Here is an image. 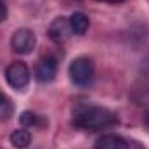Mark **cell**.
Instances as JSON below:
<instances>
[{
    "label": "cell",
    "instance_id": "cell-1",
    "mask_svg": "<svg viewBox=\"0 0 149 149\" xmlns=\"http://www.w3.org/2000/svg\"><path fill=\"white\" fill-rule=\"evenodd\" d=\"M73 123L76 128L81 130H88V132H97V130H104L109 128L113 125L118 123L116 114L102 106H87L81 108L74 113Z\"/></svg>",
    "mask_w": 149,
    "mask_h": 149
},
{
    "label": "cell",
    "instance_id": "cell-2",
    "mask_svg": "<svg viewBox=\"0 0 149 149\" xmlns=\"http://www.w3.org/2000/svg\"><path fill=\"white\" fill-rule=\"evenodd\" d=\"M70 80L76 87H88L94 80V63L88 57H76L70 64Z\"/></svg>",
    "mask_w": 149,
    "mask_h": 149
},
{
    "label": "cell",
    "instance_id": "cell-3",
    "mask_svg": "<svg viewBox=\"0 0 149 149\" xmlns=\"http://www.w3.org/2000/svg\"><path fill=\"white\" fill-rule=\"evenodd\" d=\"M5 80L14 90H24L31 80V71L23 61H16L5 70Z\"/></svg>",
    "mask_w": 149,
    "mask_h": 149
},
{
    "label": "cell",
    "instance_id": "cell-4",
    "mask_svg": "<svg viewBox=\"0 0 149 149\" xmlns=\"http://www.w3.org/2000/svg\"><path fill=\"white\" fill-rule=\"evenodd\" d=\"M35 45H37V37H35V33H33L31 30H28V28H19V30H16L14 35H12V38H10V47H12V50H14L16 54H19V56H26V54L33 52Z\"/></svg>",
    "mask_w": 149,
    "mask_h": 149
},
{
    "label": "cell",
    "instance_id": "cell-5",
    "mask_svg": "<svg viewBox=\"0 0 149 149\" xmlns=\"http://www.w3.org/2000/svg\"><path fill=\"white\" fill-rule=\"evenodd\" d=\"M57 74V61L52 56L42 57L35 68V78L40 83H50Z\"/></svg>",
    "mask_w": 149,
    "mask_h": 149
},
{
    "label": "cell",
    "instance_id": "cell-6",
    "mask_svg": "<svg viewBox=\"0 0 149 149\" xmlns=\"http://www.w3.org/2000/svg\"><path fill=\"white\" fill-rule=\"evenodd\" d=\"M71 26H70V19L66 17H56L50 26H49V37L52 38V42L56 43H64L68 38L71 37Z\"/></svg>",
    "mask_w": 149,
    "mask_h": 149
},
{
    "label": "cell",
    "instance_id": "cell-7",
    "mask_svg": "<svg viewBox=\"0 0 149 149\" xmlns=\"http://www.w3.org/2000/svg\"><path fill=\"white\" fill-rule=\"evenodd\" d=\"M94 149H130V146L123 137L114 134H106L95 141Z\"/></svg>",
    "mask_w": 149,
    "mask_h": 149
},
{
    "label": "cell",
    "instance_id": "cell-8",
    "mask_svg": "<svg viewBox=\"0 0 149 149\" xmlns=\"http://www.w3.org/2000/svg\"><path fill=\"white\" fill-rule=\"evenodd\" d=\"M70 26H71V31L74 35H85L88 26H90V19L83 12H73L70 17Z\"/></svg>",
    "mask_w": 149,
    "mask_h": 149
},
{
    "label": "cell",
    "instance_id": "cell-9",
    "mask_svg": "<svg viewBox=\"0 0 149 149\" xmlns=\"http://www.w3.org/2000/svg\"><path fill=\"white\" fill-rule=\"evenodd\" d=\"M19 123H21L23 128H42V127L47 125V121H45L42 116H38L37 113H33V111L21 113V116H19Z\"/></svg>",
    "mask_w": 149,
    "mask_h": 149
},
{
    "label": "cell",
    "instance_id": "cell-10",
    "mask_svg": "<svg viewBox=\"0 0 149 149\" xmlns=\"http://www.w3.org/2000/svg\"><path fill=\"white\" fill-rule=\"evenodd\" d=\"M31 142V134L26 128H17L10 134V144L17 149H24Z\"/></svg>",
    "mask_w": 149,
    "mask_h": 149
},
{
    "label": "cell",
    "instance_id": "cell-11",
    "mask_svg": "<svg viewBox=\"0 0 149 149\" xmlns=\"http://www.w3.org/2000/svg\"><path fill=\"white\" fill-rule=\"evenodd\" d=\"M14 114V104L12 101L0 92V121H7L10 120V116Z\"/></svg>",
    "mask_w": 149,
    "mask_h": 149
},
{
    "label": "cell",
    "instance_id": "cell-12",
    "mask_svg": "<svg viewBox=\"0 0 149 149\" xmlns=\"http://www.w3.org/2000/svg\"><path fill=\"white\" fill-rule=\"evenodd\" d=\"M5 17H7V5H5L3 0H0V23H2Z\"/></svg>",
    "mask_w": 149,
    "mask_h": 149
},
{
    "label": "cell",
    "instance_id": "cell-13",
    "mask_svg": "<svg viewBox=\"0 0 149 149\" xmlns=\"http://www.w3.org/2000/svg\"><path fill=\"white\" fill-rule=\"evenodd\" d=\"M97 2H106V3H121L125 0H97Z\"/></svg>",
    "mask_w": 149,
    "mask_h": 149
},
{
    "label": "cell",
    "instance_id": "cell-14",
    "mask_svg": "<svg viewBox=\"0 0 149 149\" xmlns=\"http://www.w3.org/2000/svg\"><path fill=\"white\" fill-rule=\"evenodd\" d=\"M146 121H148V127H149V114H148V118H146Z\"/></svg>",
    "mask_w": 149,
    "mask_h": 149
}]
</instances>
